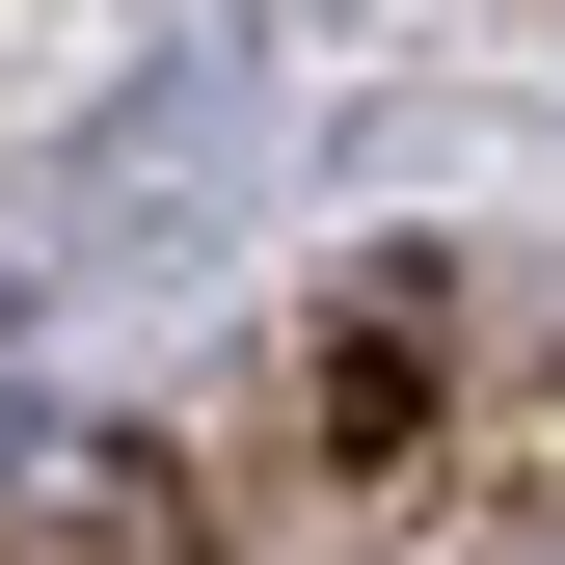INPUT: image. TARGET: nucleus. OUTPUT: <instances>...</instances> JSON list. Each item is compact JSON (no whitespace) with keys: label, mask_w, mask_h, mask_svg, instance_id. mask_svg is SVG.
I'll list each match as a JSON object with an SVG mask.
<instances>
[{"label":"nucleus","mask_w":565,"mask_h":565,"mask_svg":"<svg viewBox=\"0 0 565 565\" xmlns=\"http://www.w3.org/2000/svg\"><path fill=\"white\" fill-rule=\"evenodd\" d=\"M0 565H216V539L135 431H82V458H0Z\"/></svg>","instance_id":"nucleus-1"},{"label":"nucleus","mask_w":565,"mask_h":565,"mask_svg":"<svg viewBox=\"0 0 565 565\" xmlns=\"http://www.w3.org/2000/svg\"><path fill=\"white\" fill-rule=\"evenodd\" d=\"M323 458H350V484L431 458V269H377V297L323 323Z\"/></svg>","instance_id":"nucleus-2"},{"label":"nucleus","mask_w":565,"mask_h":565,"mask_svg":"<svg viewBox=\"0 0 565 565\" xmlns=\"http://www.w3.org/2000/svg\"><path fill=\"white\" fill-rule=\"evenodd\" d=\"M512 565H565V539H512Z\"/></svg>","instance_id":"nucleus-3"}]
</instances>
